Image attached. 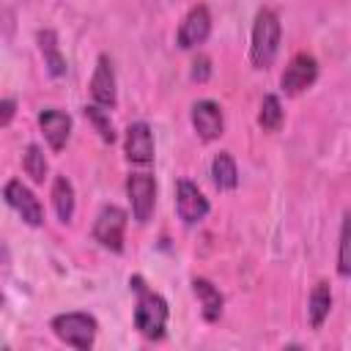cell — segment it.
<instances>
[{"label":"cell","instance_id":"1","mask_svg":"<svg viewBox=\"0 0 351 351\" xmlns=\"http://www.w3.org/2000/svg\"><path fill=\"white\" fill-rule=\"evenodd\" d=\"M132 285L140 293L137 296V307H134V329L148 340H159L165 335V326H167V318H170L167 302L159 293L148 291L140 277H134Z\"/></svg>","mask_w":351,"mask_h":351},{"label":"cell","instance_id":"2","mask_svg":"<svg viewBox=\"0 0 351 351\" xmlns=\"http://www.w3.org/2000/svg\"><path fill=\"white\" fill-rule=\"evenodd\" d=\"M280 49V19L271 8H261L255 14L252 25V44H250V60L255 69H269Z\"/></svg>","mask_w":351,"mask_h":351},{"label":"cell","instance_id":"3","mask_svg":"<svg viewBox=\"0 0 351 351\" xmlns=\"http://www.w3.org/2000/svg\"><path fill=\"white\" fill-rule=\"evenodd\" d=\"M52 332L60 343L71 346V348H80V351H88L96 340V332H99V324L93 315L88 313H60L52 318Z\"/></svg>","mask_w":351,"mask_h":351},{"label":"cell","instance_id":"4","mask_svg":"<svg viewBox=\"0 0 351 351\" xmlns=\"http://www.w3.org/2000/svg\"><path fill=\"white\" fill-rule=\"evenodd\" d=\"M126 195H129L134 222L145 225L154 214V206H156V181H154V176L151 173H132L126 178Z\"/></svg>","mask_w":351,"mask_h":351},{"label":"cell","instance_id":"5","mask_svg":"<svg viewBox=\"0 0 351 351\" xmlns=\"http://www.w3.org/2000/svg\"><path fill=\"white\" fill-rule=\"evenodd\" d=\"M123 230H126V211L118 206H101L93 222V239L112 252L123 250Z\"/></svg>","mask_w":351,"mask_h":351},{"label":"cell","instance_id":"6","mask_svg":"<svg viewBox=\"0 0 351 351\" xmlns=\"http://www.w3.org/2000/svg\"><path fill=\"white\" fill-rule=\"evenodd\" d=\"M3 197H5V203L22 217V222H27L30 228H38V225L44 222V206L38 203V197H36L19 178L5 181Z\"/></svg>","mask_w":351,"mask_h":351},{"label":"cell","instance_id":"7","mask_svg":"<svg viewBox=\"0 0 351 351\" xmlns=\"http://www.w3.org/2000/svg\"><path fill=\"white\" fill-rule=\"evenodd\" d=\"M315 77H318V60L310 52H299L285 66V71L280 77V88L288 96H299L302 90H307L315 82Z\"/></svg>","mask_w":351,"mask_h":351},{"label":"cell","instance_id":"8","mask_svg":"<svg viewBox=\"0 0 351 351\" xmlns=\"http://www.w3.org/2000/svg\"><path fill=\"white\" fill-rule=\"evenodd\" d=\"M176 211H178V219L184 225H197L208 214V200L192 181L181 178L176 184Z\"/></svg>","mask_w":351,"mask_h":351},{"label":"cell","instance_id":"9","mask_svg":"<svg viewBox=\"0 0 351 351\" xmlns=\"http://www.w3.org/2000/svg\"><path fill=\"white\" fill-rule=\"evenodd\" d=\"M208 33H211V14H208V8L206 5H195V8H189L184 22L178 25L176 44L181 49H195V47L206 44Z\"/></svg>","mask_w":351,"mask_h":351},{"label":"cell","instance_id":"10","mask_svg":"<svg viewBox=\"0 0 351 351\" xmlns=\"http://www.w3.org/2000/svg\"><path fill=\"white\" fill-rule=\"evenodd\" d=\"M192 126L197 132L200 140L211 143L217 140L222 132H225V115H222V107L211 99H200L192 104Z\"/></svg>","mask_w":351,"mask_h":351},{"label":"cell","instance_id":"11","mask_svg":"<svg viewBox=\"0 0 351 351\" xmlns=\"http://www.w3.org/2000/svg\"><path fill=\"white\" fill-rule=\"evenodd\" d=\"M90 96H93V104H101L107 110L115 107V101H118L115 69H112V60L107 55H99V60H96V69L90 77Z\"/></svg>","mask_w":351,"mask_h":351},{"label":"cell","instance_id":"12","mask_svg":"<svg viewBox=\"0 0 351 351\" xmlns=\"http://www.w3.org/2000/svg\"><path fill=\"white\" fill-rule=\"evenodd\" d=\"M38 126L44 140L49 143L52 151H63L69 137H71V115L58 110V107H47L38 112Z\"/></svg>","mask_w":351,"mask_h":351},{"label":"cell","instance_id":"13","mask_svg":"<svg viewBox=\"0 0 351 351\" xmlns=\"http://www.w3.org/2000/svg\"><path fill=\"white\" fill-rule=\"evenodd\" d=\"M126 159L132 165H148L154 159V134L145 121L126 126Z\"/></svg>","mask_w":351,"mask_h":351},{"label":"cell","instance_id":"14","mask_svg":"<svg viewBox=\"0 0 351 351\" xmlns=\"http://www.w3.org/2000/svg\"><path fill=\"white\" fill-rule=\"evenodd\" d=\"M192 291H195V296L200 302L203 318L206 321H217L222 315V307H225V296L219 293V288L211 280H206V277H195L192 280Z\"/></svg>","mask_w":351,"mask_h":351},{"label":"cell","instance_id":"15","mask_svg":"<svg viewBox=\"0 0 351 351\" xmlns=\"http://www.w3.org/2000/svg\"><path fill=\"white\" fill-rule=\"evenodd\" d=\"M329 310H332V288H329L326 280H321V282L313 285L310 299H307V315H310L313 329H321V326H324Z\"/></svg>","mask_w":351,"mask_h":351},{"label":"cell","instance_id":"16","mask_svg":"<svg viewBox=\"0 0 351 351\" xmlns=\"http://www.w3.org/2000/svg\"><path fill=\"white\" fill-rule=\"evenodd\" d=\"M211 181H214V186L219 192L239 186V170H236V162H233V156L228 151H219L211 159Z\"/></svg>","mask_w":351,"mask_h":351},{"label":"cell","instance_id":"17","mask_svg":"<svg viewBox=\"0 0 351 351\" xmlns=\"http://www.w3.org/2000/svg\"><path fill=\"white\" fill-rule=\"evenodd\" d=\"M52 206H55L60 222H71V217H74V186L66 176H55V181H52Z\"/></svg>","mask_w":351,"mask_h":351},{"label":"cell","instance_id":"18","mask_svg":"<svg viewBox=\"0 0 351 351\" xmlns=\"http://www.w3.org/2000/svg\"><path fill=\"white\" fill-rule=\"evenodd\" d=\"M38 47H41V55H44V63H47L49 74L52 77L66 74V60L58 52V38H55L52 30H38Z\"/></svg>","mask_w":351,"mask_h":351},{"label":"cell","instance_id":"19","mask_svg":"<svg viewBox=\"0 0 351 351\" xmlns=\"http://www.w3.org/2000/svg\"><path fill=\"white\" fill-rule=\"evenodd\" d=\"M22 167H25V173H27V176H30L36 184H44L49 165H47V156H44L41 145L30 143V145L25 148V154H22Z\"/></svg>","mask_w":351,"mask_h":351},{"label":"cell","instance_id":"20","mask_svg":"<svg viewBox=\"0 0 351 351\" xmlns=\"http://www.w3.org/2000/svg\"><path fill=\"white\" fill-rule=\"evenodd\" d=\"M258 123L263 132H277L282 126V104L274 93H266L261 101V112H258Z\"/></svg>","mask_w":351,"mask_h":351},{"label":"cell","instance_id":"21","mask_svg":"<svg viewBox=\"0 0 351 351\" xmlns=\"http://www.w3.org/2000/svg\"><path fill=\"white\" fill-rule=\"evenodd\" d=\"M337 274H340V277H351V211H346V214H343V225H340Z\"/></svg>","mask_w":351,"mask_h":351},{"label":"cell","instance_id":"22","mask_svg":"<svg viewBox=\"0 0 351 351\" xmlns=\"http://www.w3.org/2000/svg\"><path fill=\"white\" fill-rule=\"evenodd\" d=\"M85 118L96 126V132H99V137H101L104 143H112V140H115V129H112L110 112H107L101 104H90V107H85Z\"/></svg>","mask_w":351,"mask_h":351},{"label":"cell","instance_id":"23","mask_svg":"<svg viewBox=\"0 0 351 351\" xmlns=\"http://www.w3.org/2000/svg\"><path fill=\"white\" fill-rule=\"evenodd\" d=\"M208 77H211V60H208L206 55H197V58L192 60V80L206 82Z\"/></svg>","mask_w":351,"mask_h":351},{"label":"cell","instance_id":"24","mask_svg":"<svg viewBox=\"0 0 351 351\" xmlns=\"http://www.w3.org/2000/svg\"><path fill=\"white\" fill-rule=\"evenodd\" d=\"M14 110H16V99L5 96V99L0 101V126H8V123H11V118H14Z\"/></svg>","mask_w":351,"mask_h":351}]
</instances>
